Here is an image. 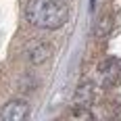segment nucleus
<instances>
[{
	"mask_svg": "<svg viewBox=\"0 0 121 121\" xmlns=\"http://www.w3.org/2000/svg\"><path fill=\"white\" fill-rule=\"evenodd\" d=\"M50 54H52V46H50V44H40V46H36V48L31 50L29 60H31L34 65H42Z\"/></svg>",
	"mask_w": 121,
	"mask_h": 121,
	"instance_id": "4",
	"label": "nucleus"
},
{
	"mask_svg": "<svg viewBox=\"0 0 121 121\" xmlns=\"http://www.w3.org/2000/svg\"><path fill=\"white\" fill-rule=\"evenodd\" d=\"M25 15L29 23L42 29H59L65 25L69 11L59 0H27L25 4Z\"/></svg>",
	"mask_w": 121,
	"mask_h": 121,
	"instance_id": "1",
	"label": "nucleus"
},
{
	"mask_svg": "<svg viewBox=\"0 0 121 121\" xmlns=\"http://www.w3.org/2000/svg\"><path fill=\"white\" fill-rule=\"evenodd\" d=\"M92 100H94V84L86 82V84L77 86L75 96H73V104L75 107H90Z\"/></svg>",
	"mask_w": 121,
	"mask_h": 121,
	"instance_id": "3",
	"label": "nucleus"
},
{
	"mask_svg": "<svg viewBox=\"0 0 121 121\" xmlns=\"http://www.w3.org/2000/svg\"><path fill=\"white\" fill-rule=\"evenodd\" d=\"M71 115H73V117H84V119H92V113L84 111V107H75Z\"/></svg>",
	"mask_w": 121,
	"mask_h": 121,
	"instance_id": "5",
	"label": "nucleus"
},
{
	"mask_svg": "<svg viewBox=\"0 0 121 121\" xmlns=\"http://www.w3.org/2000/svg\"><path fill=\"white\" fill-rule=\"evenodd\" d=\"M29 115V107L25 100H9L4 107H2V113L0 117L4 121H21Z\"/></svg>",
	"mask_w": 121,
	"mask_h": 121,
	"instance_id": "2",
	"label": "nucleus"
}]
</instances>
